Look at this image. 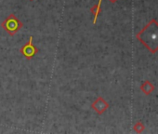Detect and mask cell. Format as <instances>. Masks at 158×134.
Masks as SVG:
<instances>
[{"mask_svg": "<svg viewBox=\"0 0 158 134\" xmlns=\"http://www.w3.org/2000/svg\"><path fill=\"white\" fill-rule=\"evenodd\" d=\"M137 39L148 50L154 54L158 51V23L152 19L143 29L137 34Z\"/></svg>", "mask_w": 158, "mask_h": 134, "instance_id": "obj_1", "label": "cell"}, {"mask_svg": "<svg viewBox=\"0 0 158 134\" xmlns=\"http://www.w3.org/2000/svg\"><path fill=\"white\" fill-rule=\"evenodd\" d=\"M1 26L10 36H13L23 28V23L16 17L15 14L11 13L5 19V21L1 23Z\"/></svg>", "mask_w": 158, "mask_h": 134, "instance_id": "obj_2", "label": "cell"}, {"mask_svg": "<svg viewBox=\"0 0 158 134\" xmlns=\"http://www.w3.org/2000/svg\"><path fill=\"white\" fill-rule=\"evenodd\" d=\"M33 39H34V37H33V36H31L29 37V41H28L25 45H23V46L21 48V53H22L27 60L33 59V58L36 55V53L38 52L37 48H36L35 46H34Z\"/></svg>", "mask_w": 158, "mask_h": 134, "instance_id": "obj_3", "label": "cell"}, {"mask_svg": "<svg viewBox=\"0 0 158 134\" xmlns=\"http://www.w3.org/2000/svg\"><path fill=\"white\" fill-rule=\"evenodd\" d=\"M109 103L102 97H98L91 103V108L99 115H102L109 108Z\"/></svg>", "mask_w": 158, "mask_h": 134, "instance_id": "obj_4", "label": "cell"}, {"mask_svg": "<svg viewBox=\"0 0 158 134\" xmlns=\"http://www.w3.org/2000/svg\"><path fill=\"white\" fill-rule=\"evenodd\" d=\"M140 90L145 94V95H150L153 90H154V86L149 81L146 80L140 85Z\"/></svg>", "mask_w": 158, "mask_h": 134, "instance_id": "obj_5", "label": "cell"}, {"mask_svg": "<svg viewBox=\"0 0 158 134\" xmlns=\"http://www.w3.org/2000/svg\"><path fill=\"white\" fill-rule=\"evenodd\" d=\"M144 128H145V126H144V124H143L141 121H138V122L134 125V127H133L134 131L137 132V133H141V132L144 130Z\"/></svg>", "mask_w": 158, "mask_h": 134, "instance_id": "obj_6", "label": "cell"}, {"mask_svg": "<svg viewBox=\"0 0 158 134\" xmlns=\"http://www.w3.org/2000/svg\"><path fill=\"white\" fill-rule=\"evenodd\" d=\"M110 1H112V2H115L116 0H110Z\"/></svg>", "mask_w": 158, "mask_h": 134, "instance_id": "obj_7", "label": "cell"}, {"mask_svg": "<svg viewBox=\"0 0 158 134\" xmlns=\"http://www.w3.org/2000/svg\"><path fill=\"white\" fill-rule=\"evenodd\" d=\"M29 1H31V2H32V1H35V0H29Z\"/></svg>", "mask_w": 158, "mask_h": 134, "instance_id": "obj_8", "label": "cell"}]
</instances>
